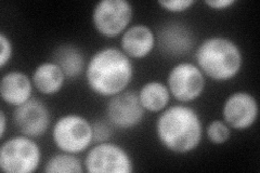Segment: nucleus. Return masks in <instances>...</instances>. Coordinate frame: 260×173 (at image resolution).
I'll list each match as a JSON object with an SVG mask.
<instances>
[{"mask_svg": "<svg viewBox=\"0 0 260 173\" xmlns=\"http://www.w3.org/2000/svg\"><path fill=\"white\" fill-rule=\"evenodd\" d=\"M134 160L125 147L111 141L96 143L86 155L85 171L89 173H132Z\"/></svg>", "mask_w": 260, "mask_h": 173, "instance_id": "obj_7", "label": "nucleus"}, {"mask_svg": "<svg viewBox=\"0 0 260 173\" xmlns=\"http://www.w3.org/2000/svg\"><path fill=\"white\" fill-rule=\"evenodd\" d=\"M12 120L20 134L37 139L50 128L51 113L45 102L31 97L26 103L14 107Z\"/></svg>", "mask_w": 260, "mask_h": 173, "instance_id": "obj_9", "label": "nucleus"}, {"mask_svg": "<svg viewBox=\"0 0 260 173\" xmlns=\"http://www.w3.org/2000/svg\"><path fill=\"white\" fill-rule=\"evenodd\" d=\"M166 85L175 100L188 104L197 101L205 90V75L197 64L180 62L170 68Z\"/></svg>", "mask_w": 260, "mask_h": 173, "instance_id": "obj_8", "label": "nucleus"}, {"mask_svg": "<svg viewBox=\"0 0 260 173\" xmlns=\"http://www.w3.org/2000/svg\"><path fill=\"white\" fill-rule=\"evenodd\" d=\"M259 116L257 98L246 91H237L226 97L222 106V120L230 129L243 131L253 127Z\"/></svg>", "mask_w": 260, "mask_h": 173, "instance_id": "obj_11", "label": "nucleus"}, {"mask_svg": "<svg viewBox=\"0 0 260 173\" xmlns=\"http://www.w3.org/2000/svg\"><path fill=\"white\" fill-rule=\"evenodd\" d=\"M113 126L107 120H95L92 122L93 143L111 141L113 136Z\"/></svg>", "mask_w": 260, "mask_h": 173, "instance_id": "obj_20", "label": "nucleus"}, {"mask_svg": "<svg viewBox=\"0 0 260 173\" xmlns=\"http://www.w3.org/2000/svg\"><path fill=\"white\" fill-rule=\"evenodd\" d=\"M156 46V35L145 24L129 26L120 38V49L128 57L141 60L149 56Z\"/></svg>", "mask_w": 260, "mask_h": 173, "instance_id": "obj_13", "label": "nucleus"}, {"mask_svg": "<svg viewBox=\"0 0 260 173\" xmlns=\"http://www.w3.org/2000/svg\"><path fill=\"white\" fill-rule=\"evenodd\" d=\"M155 131L165 150L174 154H188L197 150L202 141L203 123L192 106L179 103L160 112Z\"/></svg>", "mask_w": 260, "mask_h": 173, "instance_id": "obj_2", "label": "nucleus"}, {"mask_svg": "<svg viewBox=\"0 0 260 173\" xmlns=\"http://www.w3.org/2000/svg\"><path fill=\"white\" fill-rule=\"evenodd\" d=\"M192 30L181 23H169L156 35L159 50L167 56L179 57L188 54L194 47Z\"/></svg>", "mask_w": 260, "mask_h": 173, "instance_id": "obj_12", "label": "nucleus"}, {"mask_svg": "<svg viewBox=\"0 0 260 173\" xmlns=\"http://www.w3.org/2000/svg\"><path fill=\"white\" fill-rule=\"evenodd\" d=\"M34 89L31 77L22 71L7 72L0 81V96L6 104L13 107L29 101Z\"/></svg>", "mask_w": 260, "mask_h": 173, "instance_id": "obj_14", "label": "nucleus"}, {"mask_svg": "<svg viewBox=\"0 0 260 173\" xmlns=\"http://www.w3.org/2000/svg\"><path fill=\"white\" fill-rule=\"evenodd\" d=\"M0 67L5 68L13 55V45L10 37L4 31L0 32Z\"/></svg>", "mask_w": 260, "mask_h": 173, "instance_id": "obj_22", "label": "nucleus"}, {"mask_svg": "<svg viewBox=\"0 0 260 173\" xmlns=\"http://www.w3.org/2000/svg\"><path fill=\"white\" fill-rule=\"evenodd\" d=\"M44 171L47 173H83L85 167L76 155L60 152L48 159Z\"/></svg>", "mask_w": 260, "mask_h": 173, "instance_id": "obj_18", "label": "nucleus"}, {"mask_svg": "<svg viewBox=\"0 0 260 173\" xmlns=\"http://www.w3.org/2000/svg\"><path fill=\"white\" fill-rule=\"evenodd\" d=\"M195 64L205 77L225 82L238 76L243 66V52L239 45L229 37L210 36L195 50Z\"/></svg>", "mask_w": 260, "mask_h": 173, "instance_id": "obj_3", "label": "nucleus"}, {"mask_svg": "<svg viewBox=\"0 0 260 173\" xmlns=\"http://www.w3.org/2000/svg\"><path fill=\"white\" fill-rule=\"evenodd\" d=\"M0 122H2V128H0V137L4 140L6 131H7V116L4 111L0 112Z\"/></svg>", "mask_w": 260, "mask_h": 173, "instance_id": "obj_24", "label": "nucleus"}, {"mask_svg": "<svg viewBox=\"0 0 260 173\" xmlns=\"http://www.w3.org/2000/svg\"><path fill=\"white\" fill-rule=\"evenodd\" d=\"M30 77L34 88L44 95H54L59 93L68 79L62 68L53 61L37 65Z\"/></svg>", "mask_w": 260, "mask_h": 173, "instance_id": "obj_15", "label": "nucleus"}, {"mask_svg": "<svg viewBox=\"0 0 260 173\" xmlns=\"http://www.w3.org/2000/svg\"><path fill=\"white\" fill-rule=\"evenodd\" d=\"M139 101L145 112L160 113L164 111L170 102V92L166 84L157 80L148 81L140 88Z\"/></svg>", "mask_w": 260, "mask_h": 173, "instance_id": "obj_17", "label": "nucleus"}, {"mask_svg": "<svg viewBox=\"0 0 260 173\" xmlns=\"http://www.w3.org/2000/svg\"><path fill=\"white\" fill-rule=\"evenodd\" d=\"M52 61L64 72L68 79H75L86 71L87 62L84 52L73 44H63L55 49Z\"/></svg>", "mask_w": 260, "mask_h": 173, "instance_id": "obj_16", "label": "nucleus"}, {"mask_svg": "<svg viewBox=\"0 0 260 173\" xmlns=\"http://www.w3.org/2000/svg\"><path fill=\"white\" fill-rule=\"evenodd\" d=\"M42 162V150L35 139L15 135L0 147V169L5 173H32Z\"/></svg>", "mask_w": 260, "mask_h": 173, "instance_id": "obj_5", "label": "nucleus"}, {"mask_svg": "<svg viewBox=\"0 0 260 173\" xmlns=\"http://www.w3.org/2000/svg\"><path fill=\"white\" fill-rule=\"evenodd\" d=\"M161 9L170 13H182L190 10L197 4L195 0H159L157 3Z\"/></svg>", "mask_w": 260, "mask_h": 173, "instance_id": "obj_21", "label": "nucleus"}, {"mask_svg": "<svg viewBox=\"0 0 260 173\" xmlns=\"http://www.w3.org/2000/svg\"><path fill=\"white\" fill-rule=\"evenodd\" d=\"M52 141L60 152L84 153L93 143L92 122L79 114H65L54 122Z\"/></svg>", "mask_w": 260, "mask_h": 173, "instance_id": "obj_4", "label": "nucleus"}, {"mask_svg": "<svg viewBox=\"0 0 260 173\" xmlns=\"http://www.w3.org/2000/svg\"><path fill=\"white\" fill-rule=\"evenodd\" d=\"M86 81L91 91L110 98L124 92L134 78V64L121 49L104 47L89 59Z\"/></svg>", "mask_w": 260, "mask_h": 173, "instance_id": "obj_1", "label": "nucleus"}, {"mask_svg": "<svg viewBox=\"0 0 260 173\" xmlns=\"http://www.w3.org/2000/svg\"><path fill=\"white\" fill-rule=\"evenodd\" d=\"M206 135L213 144H224L230 140L231 129L222 119H215L208 123Z\"/></svg>", "mask_w": 260, "mask_h": 173, "instance_id": "obj_19", "label": "nucleus"}, {"mask_svg": "<svg viewBox=\"0 0 260 173\" xmlns=\"http://www.w3.org/2000/svg\"><path fill=\"white\" fill-rule=\"evenodd\" d=\"M134 8L127 0H100L92 10V24L104 38L123 35L133 21Z\"/></svg>", "mask_w": 260, "mask_h": 173, "instance_id": "obj_6", "label": "nucleus"}, {"mask_svg": "<svg viewBox=\"0 0 260 173\" xmlns=\"http://www.w3.org/2000/svg\"><path fill=\"white\" fill-rule=\"evenodd\" d=\"M145 110L142 107L138 93L126 90L109 98L107 119L114 128L128 130L136 128L143 121Z\"/></svg>", "mask_w": 260, "mask_h": 173, "instance_id": "obj_10", "label": "nucleus"}, {"mask_svg": "<svg viewBox=\"0 0 260 173\" xmlns=\"http://www.w3.org/2000/svg\"><path fill=\"white\" fill-rule=\"evenodd\" d=\"M204 4L207 7L211 8V9L221 11L229 9L230 7H232L235 4V2L234 0H205Z\"/></svg>", "mask_w": 260, "mask_h": 173, "instance_id": "obj_23", "label": "nucleus"}]
</instances>
